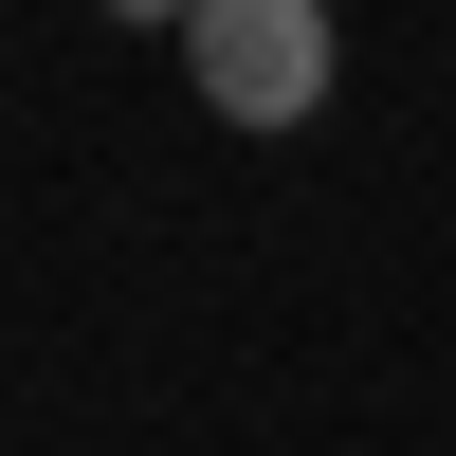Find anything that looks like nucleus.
<instances>
[{
  "label": "nucleus",
  "instance_id": "nucleus-1",
  "mask_svg": "<svg viewBox=\"0 0 456 456\" xmlns=\"http://www.w3.org/2000/svg\"><path fill=\"white\" fill-rule=\"evenodd\" d=\"M183 73L219 128H311L329 110V0H183Z\"/></svg>",
  "mask_w": 456,
  "mask_h": 456
}]
</instances>
